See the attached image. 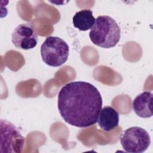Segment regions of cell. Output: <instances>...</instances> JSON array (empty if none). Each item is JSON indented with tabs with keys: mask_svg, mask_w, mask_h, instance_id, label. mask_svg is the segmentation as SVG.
<instances>
[{
	"mask_svg": "<svg viewBox=\"0 0 153 153\" xmlns=\"http://www.w3.org/2000/svg\"><path fill=\"white\" fill-rule=\"evenodd\" d=\"M59 112L69 124L79 127H90L97 121L102 107V98L92 84L82 81H72L59 92Z\"/></svg>",
	"mask_w": 153,
	"mask_h": 153,
	"instance_id": "obj_1",
	"label": "cell"
},
{
	"mask_svg": "<svg viewBox=\"0 0 153 153\" xmlns=\"http://www.w3.org/2000/svg\"><path fill=\"white\" fill-rule=\"evenodd\" d=\"M121 29L116 21L108 16H99L89 33L91 41L96 45L110 48L120 41Z\"/></svg>",
	"mask_w": 153,
	"mask_h": 153,
	"instance_id": "obj_2",
	"label": "cell"
},
{
	"mask_svg": "<svg viewBox=\"0 0 153 153\" xmlns=\"http://www.w3.org/2000/svg\"><path fill=\"white\" fill-rule=\"evenodd\" d=\"M69 54L68 44L62 38L50 36L46 38L41 46V55L47 65L59 67L68 60Z\"/></svg>",
	"mask_w": 153,
	"mask_h": 153,
	"instance_id": "obj_3",
	"label": "cell"
},
{
	"mask_svg": "<svg viewBox=\"0 0 153 153\" xmlns=\"http://www.w3.org/2000/svg\"><path fill=\"white\" fill-rule=\"evenodd\" d=\"M120 143L127 152L142 153L150 146L151 137L148 132L140 127H131L121 134Z\"/></svg>",
	"mask_w": 153,
	"mask_h": 153,
	"instance_id": "obj_4",
	"label": "cell"
},
{
	"mask_svg": "<svg viewBox=\"0 0 153 153\" xmlns=\"http://www.w3.org/2000/svg\"><path fill=\"white\" fill-rule=\"evenodd\" d=\"M1 152L19 153L23 150L25 138L19 130L12 123L1 119Z\"/></svg>",
	"mask_w": 153,
	"mask_h": 153,
	"instance_id": "obj_5",
	"label": "cell"
},
{
	"mask_svg": "<svg viewBox=\"0 0 153 153\" xmlns=\"http://www.w3.org/2000/svg\"><path fill=\"white\" fill-rule=\"evenodd\" d=\"M11 41L17 48L28 50L36 47L38 36L32 25L26 23L16 27L11 35Z\"/></svg>",
	"mask_w": 153,
	"mask_h": 153,
	"instance_id": "obj_6",
	"label": "cell"
},
{
	"mask_svg": "<svg viewBox=\"0 0 153 153\" xmlns=\"http://www.w3.org/2000/svg\"><path fill=\"white\" fill-rule=\"evenodd\" d=\"M152 96L151 91H145L134 99L132 108L137 116L143 118L152 116Z\"/></svg>",
	"mask_w": 153,
	"mask_h": 153,
	"instance_id": "obj_7",
	"label": "cell"
},
{
	"mask_svg": "<svg viewBox=\"0 0 153 153\" xmlns=\"http://www.w3.org/2000/svg\"><path fill=\"white\" fill-rule=\"evenodd\" d=\"M97 122L101 129L105 131H110L118 127L119 114L111 106H104L99 113Z\"/></svg>",
	"mask_w": 153,
	"mask_h": 153,
	"instance_id": "obj_8",
	"label": "cell"
},
{
	"mask_svg": "<svg viewBox=\"0 0 153 153\" xmlns=\"http://www.w3.org/2000/svg\"><path fill=\"white\" fill-rule=\"evenodd\" d=\"M95 20L92 10L89 9H84L76 12L72 18L74 26L80 31L91 29L94 25Z\"/></svg>",
	"mask_w": 153,
	"mask_h": 153,
	"instance_id": "obj_9",
	"label": "cell"
}]
</instances>
